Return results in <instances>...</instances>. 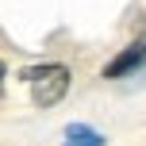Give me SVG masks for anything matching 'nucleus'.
<instances>
[{"label":"nucleus","instance_id":"obj_4","mask_svg":"<svg viewBox=\"0 0 146 146\" xmlns=\"http://www.w3.org/2000/svg\"><path fill=\"white\" fill-rule=\"evenodd\" d=\"M0 92H4V62H0Z\"/></svg>","mask_w":146,"mask_h":146},{"label":"nucleus","instance_id":"obj_2","mask_svg":"<svg viewBox=\"0 0 146 146\" xmlns=\"http://www.w3.org/2000/svg\"><path fill=\"white\" fill-rule=\"evenodd\" d=\"M142 66H146V35H142V38H135L127 50H119L115 58L104 66V77H108V81H119V77H131V73H139Z\"/></svg>","mask_w":146,"mask_h":146},{"label":"nucleus","instance_id":"obj_3","mask_svg":"<svg viewBox=\"0 0 146 146\" xmlns=\"http://www.w3.org/2000/svg\"><path fill=\"white\" fill-rule=\"evenodd\" d=\"M62 146H104V135L92 131L88 123H69L66 127V142Z\"/></svg>","mask_w":146,"mask_h":146},{"label":"nucleus","instance_id":"obj_1","mask_svg":"<svg viewBox=\"0 0 146 146\" xmlns=\"http://www.w3.org/2000/svg\"><path fill=\"white\" fill-rule=\"evenodd\" d=\"M23 81L31 85V100H35L38 108H54V104H62L66 92H69V69L58 66V62H46V66L27 69Z\"/></svg>","mask_w":146,"mask_h":146}]
</instances>
